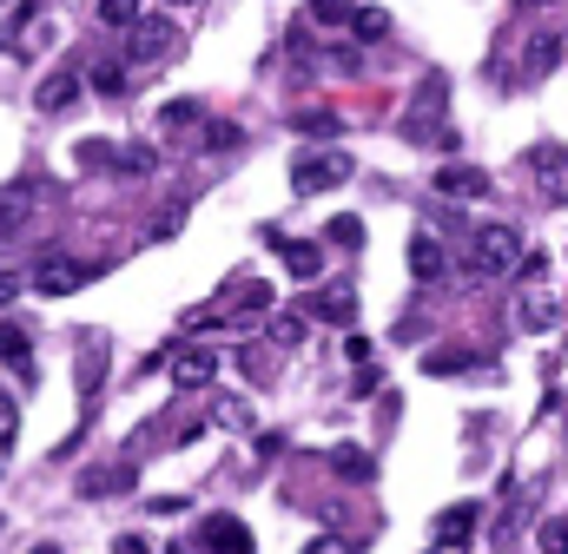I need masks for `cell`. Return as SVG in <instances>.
I'll return each instance as SVG.
<instances>
[{
	"label": "cell",
	"instance_id": "60d3db41",
	"mask_svg": "<svg viewBox=\"0 0 568 554\" xmlns=\"http://www.w3.org/2000/svg\"><path fill=\"white\" fill-rule=\"evenodd\" d=\"M20 297V271H0V304H13Z\"/></svg>",
	"mask_w": 568,
	"mask_h": 554
},
{
	"label": "cell",
	"instance_id": "7402d4cb",
	"mask_svg": "<svg viewBox=\"0 0 568 554\" xmlns=\"http://www.w3.org/2000/svg\"><path fill=\"white\" fill-rule=\"evenodd\" d=\"M133 489V469H93V475H80V495H126Z\"/></svg>",
	"mask_w": 568,
	"mask_h": 554
},
{
	"label": "cell",
	"instance_id": "8d00e7d4",
	"mask_svg": "<svg viewBox=\"0 0 568 554\" xmlns=\"http://www.w3.org/2000/svg\"><path fill=\"white\" fill-rule=\"evenodd\" d=\"M351 383H357V397H377V390H384V370H377V363H364Z\"/></svg>",
	"mask_w": 568,
	"mask_h": 554
},
{
	"label": "cell",
	"instance_id": "3957f363",
	"mask_svg": "<svg viewBox=\"0 0 568 554\" xmlns=\"http://www.w3.org/2000/svg\"><path fill=\"white\" fill-rule=\"evenodd\" d=\"M278 304H272V284H258V277H245V284H232L219 304H212V317H219V330L232 324V330H245V324H265Z\"/></svg>",
	"mask_w": 568,
	"mask_h": 554
},
{
	"label": "cell",
	"instance_id": "e575fe53",
	"mask_svg": "<svg viewBox=\"0 0 568 554\" xmlns=\"http://www.w3.org/2000/svg\"><path fill=\"white\" fill-rule=\"evenodd\" d=\"M304 554H357V542H351V535H311Z\"/></svg>",
	"mask_w": 568,
	"mask_h": 554
},
{
	"label": "cell",
	"instance_id": "d6986e66",
	"mask_svg": "<svg viewBox=\"0 0 568 554\" xmlns=\"http://www.w3.org/2000/svg\"><path fill=\"white\" fill-rule=\"evenodd\" d=\"M265 238L284 252V271L291 277H317L324 271V252H317V245H291V238H278V232H265Z\"/></svg>",
	"mask_w": 568,
	"mask_h": 554
},
{
	"label": "cell",
	"instance_id": "ba28073f",
	"mask_svg": "<svg viewBox=\"0 0 568 554\" xmlns=\"http://www.w3.org/2000/svg\"><path fill=\"white\" fill-rule=\"evenodd\" d=\"M404 138H436V145H456V138H449V126H443V80H429L424 100L404 113Z\"/></svg>",
	"mask_w": 568,
	"mask_h": 554
},
{
	"label": "cell",
	"instance_id": "6da1fadb",
	"mask_svg": "<svg viewBox=\"0 0 568 554\" xmlns=\"http://www.w3.org/2000/svg\"><path fill=\"white\" fill-rule=\"evenodd\" d=\"M509 271H523V232L516 225H476V238H469V284H496Z\"/></svg>",
	"mask_w": 568,
	"mask_h": 554
},
{
	"label": "cell",
	"instance_id": "d590c367",
	"mask_svg": "<svg viewBox=\"0 0 568 554\" xmlns=\"http://www.w3.org/2000/svg\"><path fill=\"white\" fill-rule=\"evenodd\" d=\"M344 357H351V363H357V370H364V363H377V350H371V337H357V330H351V337H344Z\"/></svg>",
	"mask_w": 568,
	"mask_h": 554
},
{
	"label": "cell",
	"instance_id": "d6a6232c",
	"mask_svg": "<svg viewBox=\"0 0 568 554\" xmlns=\"http://www.w3.org/2000/svg\"><path fill=\"white\" fill-rule=\"evenodd\" d=\"M351 13H357L351 0H311V20H331V27H344Z\"/></svg>",
	"mask_w": 568,
	"mask_h": 554
},
{
	"label": "cell",
	"instance_id": "52a82bcc",
	"mask_svg": "<svg viewBox=\"0 0 568 554\" xmlns=\"http://www.w3.org/2000/svg\"><path fill=\"white\" fill-rule=\"evenodd\" d=\"M529 172H536V192L549 198V205H568V152L562 145H529Z\"/></svg>",
	"mask_w": 568,
	"mask_h": 554
},
{
	"label": "cell",
	"instance_id": "4dcf8cb0",
	"mask_svg": "<svg viewBox=\"0 0 568 554\" xmlns=\"http://www.w3.org/2000/svg\"><path fill=\"white\" fill-rule=\"evenodd\" d=\"M80 165L87 172H113V145L106 138H80Z\"/></svg>",
	"mask_w": 568,
	"mask_h": 554
},
{
	"label": "cell",
	"instance_id": "ab89813d",
	"mask_svg": "<svg viewBox=\"0 0 568 554\" xmlns=\"http://www.w3.org/2000/svg\"><path fill=\"white\" fill-rule=\"evenodd\" d=\"M113 554H152V548H145V535H120V542H113Z\"/></svg>",
	"mask_w": 568,
	"mask_h": 554
},
{
	"label": "cell",
	"instance_id": "9c48e42d",
	"mask_svg": "<svg viewBox=\"0 0 568 554\" xmlns=\"http://www.w3.org/2000/svg\"><path fill=\"white\" fill-rule=\"evenodd\" d=\"M126 47H133V60H140V66H152V60H172L179 27H172V20H145V13H140V27L126 33Z\"/></svg>",
	"mask_w": 568,
	"mask_h": 554
},
{
	"label": "cell",
	"instance_id": "30bf717a",
	"mask_svg": "<svg viewBox=\"0 0 568 554\" xmlns=\"http://www.w3.org/2000/svg\"><path fill=\"white\" fill-rule=\"evenodd\" d=\"M100 265H67V258H47L40 271H33V290L40 297H67V290H80V284H93Z\"/></svg>",
	"mask_w": 568,
	"mask_h": 554
},
{
	"label": "cell",
	"instance_id": "5bb4252c",
	"mask_svg": "<svg viewBox=\"0 0 568 554\" xmlns=\"http://www.w3.org/2000/svg\"><path fill=\"white\" fill-rule=\"evenodd\" d=\"M212 377H219V357H212L205 343H185V350L172 357V383H179V390H205Z\"/></svg>",
	"mask_w": 568,
	"mask_h": 554
},
{
	"label": "cell",
	"instance_id": "484cf974",
	"mask_svg": "<svg viewBox=\"0 0 568 554\" xmlns=\"http://www.w3.org/2000/svg\"><path fill=\"white\" fill-rule=\"evenodd\" d=\"M159 165V152H145V145H113V172H126V178H140Z\"/></svg>",
	"mask_w": 568,
	"mask_h": 554
},
{
	"label": "cell",
	"instance_id": "f1b7e54d",
	"mask_svg": "<svg viewBox=\"0 0 568 554\" xmlns=\"http://www.w3.org/2000/svg\"><path fill=\"white\" fill-rule=\"evenodd\" d=\"M100 20H106V27H126V33H133V27H140V0H100Z\"/></svg>",
	"mask_w": 568,
	"mask_h": 554
},
{
	"label": "cell",
	"instance_id": "2e32d148",
	"mask_svg": "<svg viewBox=\"0 0 568 554\" xmlns=\"http://www.w3.org/2000/svg\"><path fill=\"white\" fill-rule=\"evenodd\" d=\"M410 277L417 284H443L449 277V258H443V245L429 232H410Z\"/></svg>",
	"mask_w": 568,
	"mask_h": 554
},
{
	"label": "cell",
	"instance_id": "44dd1931",
	"mask_svg": "<svg viewBox=\"0 0 568 554\" xmlns=\"http://www.w3.org/2000/svg\"><path fill=\"white\" fill-rule=\"evenodd\" d=\"M192 126H205V106H199V100H172V106H159V133H192Z\"/></svg>",
	"mask_w": 568,
	"mask_h": 554
},
{
	"label": "cell",
	"instance_id": "d4e9b609",
	"mask_svg": "<svg viewBox=\"0 0 568 554\" xmlns=\"http://www.w3.org/2000/svg\"><path fill=\"white\" fill-rule=\"evenodd\" d=\"M27 357H33V343H27V330H20V324H0V363H13V370H27Z\"/></svg>",
	"mask_w": 568,
	"mask_h": 554
},
{
	"label": "cell",
	"instance_id": "74e56055",
	"mask_svg": "<svg viewBox=\"0 0 568 554\" xmlns=\"http://www.w3.org/2000/svg\"><path fill=\"white\" fill-rule=\"evenodd\" d=\"M13 429H20V416H13V397H0V449L13 442Z\"/></svg>",
	"mask_w": 568,
	"mask_h": 554
},
{
	"label": "cell",
	"instance_id": "f35d334b",
	"mask_svg": "<svg viewBox=\"0 0 568 554\" xmlns=\"http://www.w3.org/2000/svg\"><path fill=\"white\" fill-rule=\"evenodd\" d=\"M199 133H205V145H219V152L239 145V126H199Z\"/></svg>",
	"mask_w": 568,
	"mask_h": 554
},
{
	"label": "cell",
	"instance_id": "836d02e7",
	"mask_svg": "<svg viewBox=\"0 0 568 554\" xmlns=\"http://www.w3.org/2000/svg\"><path fill=\"white\" fill-rule=\"evenodd\" d=\"M463 363H469V357H463V350H429V377H456V370H463Z\"/></svg>",
	"mask_w": 568,
	"mask_h": 554
},
{
	"label": "cell",
	"instance_id": "7c38bea8",
	"mask_svg": "<svg viewBox=\"0 0 568 554\" xmlns=\"http://www.w3.org/2000/svg\"><path fill=\"white\" fill-rule=\"evenodd\" d=\"M205 554H258V542L239 515H205Z\"/></svg>",
	"mask_w": 568,
	"mask_h": 554
},
{
	"label": "cell",
	"instance_id": "83f0119b",
	"mask_svg": "<svg viewBox=\"0 0 568 554\" xmlns=\"http://www.w3.org/2000/svg\"><path fill=\"white\" fill-rule=\"evenodd\" d=\"M87 86H93V93H120V86H126V66H120V60H100V66L87 73Z\"/></svg>",
	"mask_w": 568,
	"mask_h": 554
},
{
	"label": "cell",
	"instance_id": "4fadbf2b",
	"mask_svg": "<svg viewBox=\"0 0 568 554\" xmlns=\"http://www.w3.org/2000/svg\"><path fill=\"white\" fill-rule=\"evenodd\" d=\"M80 93H87V80H80L73 66H60V73H47V80H40L33 106H40V113H67V106H80Z\"/></svg>",
	"mask_w": 568,
	"mask_h": 554
},
{
	"label": "cell",
	"instance_id": "603a6c76",
	"mask_svg": "<svg viewBox=\"0 0 568 554\" xmlns=\"http://www.w3.org/2000/svg\"><path fill=\"white\" fill-rule=\"evenodd\" d=\"M556 60H562V40H529V60H523V80H542V73H556Z\"/></svg>",
	"mask_w": 568,
	"mask_h": 554
},
{
	"label": "cell",
	"instance_id": "ee69618b",
	"mask_svg": "<svg viewBox=\"0 0 568 554\" xmlns=\"http://www.w3.org/2000/svg\"><path fill=\"white\" fill-rule=\"evenodd\" d=\"M172 7H192V0H172Z\"/></svg>",
	"mask_w": 568,
	"mask_h": 554
},
{
	"label": "cell",
	"instance_id": "1f68e13d",
	"mask_svg": "<svg viewBox=\"0 0 568 554\" xmlns=\"http://www.w3.org/2000/svg\"><path fill=\"white\" fill-rule=\"evenodd\" d=\"M291 126H297V133H317V138H331V133H337V113H324V106H317V113H297Z\"/></svg>",
	"mask_w": 568,
	"mask_h": 554
},
{
	"label": "cell",
	"instance_id": "9a60e30c",
	"mask_svg": "<svg viewBox=\"0 0 568 554\" xmlns=\"http://www.w3.org/2000/svg\"><path fill=\"white\" fill-rule=\"evenodd\" d=\"M304 310H317L324 324H337V330H351V317H357V290H351V284H324V290H317V297H311Z\"/></svg>",
	"mask_w": 568,
	"mask_h": 554
},
{
	"label": "cell",
	"instance_id": "f546056e",
	"mask_svg": "<svg viewBox=\"0 0 568 554\" xmlns=\"http://www.w3.org/2000/svg\"><path fill=\"white\" fill-rule=\"evenodd\" d=\"M536 548H542V554H568V515H549V522H542Z\"/></svg>",
	"mask_w": 568,
	"mask_h": 554
},
{
	"label": "cell",
	"instance_id": "277c9868",
	"mask_svg": "<svg viewBox=\"0 0 568 554\" xmlns=\"http://www.w3.org/2000/svg\"><path fill=\"white\" fill-rule=\"evenodd\" d=\"M476 522H483V502H449L436 515V529H429V554H469Z\"/></svg>",
	"mask_w": 568,
	"mask_h": 554
},
{
	"label": "cell",
	"instance_id": "8fae6325",
	"mask_svg": "<svg viewBox=\"0 0 568 554\" xmlns=\"http://www.w3.org/2000/svg\"><path fill=\"white\" fill-rule=\"evenodd\" d=\"M436 192H443V198H489V172L449 158V165H436Z\"/></svg>",
	"mask_w": 568,
	"mask_h": 554
},
{
	"label": "cell",
	"instance_id": "7bdbcfd3",
	"mask_svg": "<svg viewBox=\"0 0 568 554\" xmlns=\"http://www.w3.org/2000/svg\"><path fill=\"white\" fill-rule=\"evenodd\" d=\"M523 7H542V0H523Z\"/></svg>",
	"mask_w": 568,
	"mask_h": 554
},
{
	"label": "cell",
	"instance_id": "4316f807",
	"mask_svg": "<svg viewBox=\"0 0 568 554\" xmlns=\"http://www.w3.org/2000/svg\"><path fill=\"white\" fill-rule=\"evenodd\" d=\"M351 33H357V40H384V33H390V13H377V7L364 13V7H357V13H351Z\"/></svg>",
	"mask_w": 568,
	"mask_h": 554
},
{
	"label": "cell",
	"instance_id": "8992f818",
	"mask_svg": "<svg viewBox=\"0 0 568 554\" xmlns=\"http://www.w3.org/2000/svg\"><path fill=\"white\" fill-rule=\"evenodd\" d=\"M53 40V20H47V7H20L13 20H7V33H0V47L13 53V60H27V53H40Z\"/></svg>",
	"mask_w": 568,
	"mask_h": 554
},
{
	"label": "cell",
	"instance_id": "cb8c5ba5",
	"mask_svg": "<svg viewBox=\"0 0 568 554\" xmlns=\"http://www.w3.org/2000/svg\"><path fill=\"white\" fill-rule=\"evenodd\" d=\"M324 245L357 252V245H364V218H351V212H344V218H331V225H324Z\"/></svg>",
	"mask_w": 568,
	"mask_h": 554
},
{
	"label": "cell",
	"instance_id": "ac0fdd59",
	"mask_svg": "<svg viewBox=\"0 0 568 554\" xmlns=\"http://www.w3.org/2000/svg\"><path fill=\"white\" fill-rule=\"evenodd\" d=\"M331 469H337L344 482H371V475H377V455L357 449V442H337V449H331Z\"/></svg>",
	"mask_w": 568,
	"mask_h": 554
},
{
	"label": "cell",
	"instance_id": "7a4b0ae2",
	"mask_svg": "<svg viewBox=\"0 0 568 554\" xmlns=\"http://www.w3.org/2000/svg\"><path fill=\"white\" fill-rule=\"evenodd\" d=\"M351 172H357L351 152H337V145H311V152L291 158V192H297V198H317V192H337Z\"/></svg>",
	"mask_w": 568,
	"mask_h": 554
},
{
	"label": "cell",
	"instance_id": "e0dca14e",
	"mask_svg": "<svg viewBox=\"0 0 568 554\" xmlns=\"http://www.w3.org/2000/svg\"><path fill=\"white\" fill-rule=\"evenodd\" d=\"M27 218H33V185H7V192H0V245H7Z\"/></svg>",
	"mask_w": 568,
	"mask_h": 554
},
{
	"label": "cell",
	"instance_id": "ffe728a7",
	"mask_svg": "<svg viewBox=\"0 0 568 554\" xmlns=\"http://www.w3.org/2000/svg\"><path fill=\"white\" fill-rule=\"evenodd\" d=\"M304 330H311V317H304V310H272V317H265V337L284 343V350H291V343H304Z\"/></svg>",
	"mask_w": 568,
	"mask_h": 554
},
{
	"label": "cell",
	"instance_id": "5b68a950",
	"mask_svg": "<svg viewBox=\"0 0 568 554\" xmlns=\"http://www.w3.org/2000/svg\"><path fill=\"white\" fill-rule=\"evenodd\" d=\"M523 277H529V290H523V304H516L523 330H556V297L542 290V258H536V252H523Z\"/></svg>",
	"mask_w": 568,
	"mask_h": 554
},
{
	"label": "cell",
	"instance_id": "b9f144b4",
	"mask_svg": "<svg viewBox=\"0 0 568 554\" xmlns=\"http://www.w3.org/2000/svg\"><path fill=\"white\" fill-rule=\"evenodd\" d=\"M33 554H60V548H53V542H40V548H33Z\"/></svg>",
	"mask_w": 568,
	"mask_h": 554
}]
</instances>
